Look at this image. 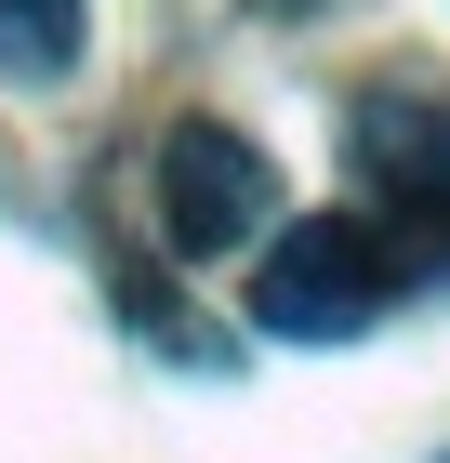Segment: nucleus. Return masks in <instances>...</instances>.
Listing matches in <instances>:
<instances>
[{"label":"nucleus","instance_id":"20e7f679","mask_svg":"<svg viewBox=\"0 0 450 463\" xmlns=\"http://www.w3.org/2000/svg\"><path fill=\"white\" fill-rule=\"evenodd\" d=\"M80 67V0H0V80H67Z\"/></svg>","mask_w":450,"mask_h":463},{"label":"nucleus","instance_id":"f257e3e1","mask_svg":"<svg viewBox=\"0 0 450 463\" xmlns=\"http://www.w3.org/2000/svg\"><path fill=\"white\" fill-rule=\"evenodd\" d=\"M345 173L358 199H371V239L424 279H450V93H424V80H397V93H358L345 107Z\"/></svg>","mask_w":450,"mask_h":463},{"label":"nucleus","instance_id":"7ed1b4c3","mask_svg":"<svg viewBox=\"0 0 450 463\" xmlns=\"http://www.w3.org/2000/svg\"><path fill=\"white\" fill-rule=\"evenodd\" d=\"M265 213H278V159L252 133L186 119L159 146V239L173 251H239V239H265Z\"/></svg>","mask_w":450,"mask_h":463},{"label":"nucleus","instance_id":"f03ea898","mask_svg":"<svg viewBox=\"0 0 450 463\" xmlns=\"http://www.w3.org/2000/svg\"><path fill=\"white\" fill-rule=\"evenodd\" d=\"M397 291H411V265H397L358 213H305V225H278L265 279H252V318L292 331V345H345V331H371Z\"/></svg>","mask_w":450,"mask_h":463}]
</instances>
